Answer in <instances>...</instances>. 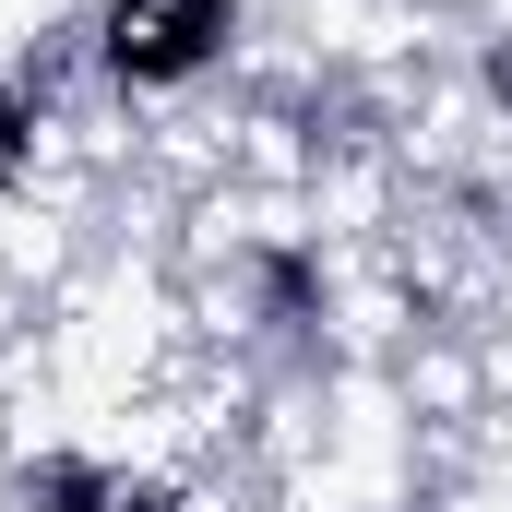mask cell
<instances>
[{
	"label": "cell",
	"mask_w": 512,
	"mask_h": 512,
	"mask_svg": "<svg viewBox=\"0 0 512 512\" xmlns=\"http://www.w3.org/2000/svg\"><path fill=\"white\" fill-rule=\"evenodd\" d=\"M36 512H96V501H72V489H36Z\"/></svg>",
	"instance_id": "6da1fadb"
}]
</instances>
